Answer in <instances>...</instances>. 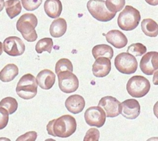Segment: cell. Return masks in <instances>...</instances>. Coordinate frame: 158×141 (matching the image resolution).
<instances>
[{"label": "cell", "mask_w": 158, "mask_h": 141, "mask_svg": "<svg viewBox=\"0 0 158 141\" xmlns=\"http://www.w3.org/2000/svg\"><path fill=\"white\" fill-rule=\"evenodd\" d=\"M140 114V105L135 99H129L121 103V114L129 120L137 118Z\"/></svg>", "instance_id": "13"}, {"label": "cell", "mask_w": 158, "mask_h": 141, "mask_svg": "<svg viewBox=\"0 0 158 141\" xmlns=\"http://www.w3.org/2000/svg\"><path fill=\"white\" fill-rule=\"evenodd\" d=\"M2 48L5 52L11 56H19L24 53L26 46L20 38L17 36L7 37L2 43Z\"/></svg>", "instance_id": "10"}, {"label": "cell", "mask_w": 158, "mask_h": 141, "mask_svg": "<svg viewBox=\"0 0 158 141\" xmlns=\"http://www.w3.org/2000/svg\"><path fill=\"white\" fill-rule=\"evenodd\" d=\"M58 76L59 87L65 93H71L77 90L79 87V80L72 72H61Z\"/></svg>", "instance_id": "8"}, {"label": "cell", "mask_w": 158, "mask_h": 141, "mask_svg": "<svg viewBox=\"0 0 158 141\" xmlns=\"http://www.w3.org/2000/svg\"><path fill=\"white\" fill-rule=\"evenodd\" d=\"M52 47H53V41L52 39L43 38L37 42V44L35 45V51L37 53L40 54L43 53L45 51L51 53Z\"/></svg>", "instance_id": "24"}, {"label": "cell", "mask_w": 158, "mask_h": 141, "mask_svg": "<svg viewBox=\"0 0 158 141\" xmlns=\"http://www.w3.org/2000/svg\"><path fill=\"white\" fill-rule=\"evenodd\" d=\"M0 106L1 107L5 108L9 114H12L18 109V102L13 97H8L1 100Z\"/></svg>", "instance_id": "25"}, {"label": "cell", "mask_w": 158, "mask_h": 141, "mask_svg": "<svg viewBox=\"0 0 158 141\" xmlns=\"http://www.w3.org/2000/svg\"><path fill=\"white\" fill-rule=\"evenodd\" d=\"M23 8L27 11H34L38 9L43 0H21Z\"/></svg>", "instance_id": "29"}, {"label": "cell", "mask_w": 158, "mask_h": 141, "mask_svg": "<svg viewBox=\"0 0 158 141\" xmlns=\"http://www.w3.org/2000/svg\"><path fill=\"white\" fill-rule=\"evenodd\" d=\"M141 29L149 37H157L158 35V24L152 19H144L141 23Z\"/></svg>", "instance_id": "21"}, {"label": "cell", "mask_w": 158, "mask_h": 141, "mask_svg": "<svg viewBox=\"0 0 158 141\" xmlns=\"http://www.w3.org/2000/svg\"><path fill=\"white\" fill-rule=\"evenodd\" d=\"M145 1L151 6H157L158 5V0H145Z\"/></svg>", "instance_id": "34"}, {"label": "cell", "mask_w": 158, "mask_h": 141, "mask_svg": "<svg viewBox=\"0 0 158 141\" xmlns=\"http://www.w3.org/2000/svg\"><path fill=\"white\" fill-rule=\"evenodd\" d=\"M77 127V121L73 117L63 115L49 121L46 126V131L52 137L67 138L76 132Z\"/></svg>", "instance_id": "1"}, {"label": "cell", "mask_w": 158, "mask_h": 141, "mask_svg": "<svg viewBox=\"0 0 158 141\" xmlns=\"http://www.w3.org/2000/svg\"><path fill=\"white\" fill-rule=\"evenodd\" d=\"M0 114H1V117H0V129H4L8 124V121H9V112L6 110L5 108L1 107L0 108Z\"/></svg>", "instance_id": "31"}, {"label": "cell", "mask_w": 158, "mask_h": 141, "mask_svg": "<svg viewBox=\"0 0 158 141\" xmlns=\"http://www.w3.org/2000/svg\"><path fill=\"white\" fill-rule=\"evenodd\" d=\"M140 67L146 75H153L158 69V52L152 51L145 53L140 60Z\"/></svg>", "instance_id": "12"}, {"label": "cell", "mask_w": 158, "mask_h": 141, "mask_svg": "<svg viewBox=\"0 0 158 141\" xmlns=\"http://www.w3.org/2000/svg\"><path fill=\"white\" fill-rule=\"evenodd\" d=\"M116 68L123 74H132L137 71L138 63L135 56L129 52H121L118 54L114 61Z\"/></svg>", "instance_id": "7"}, {"label": "cell", "mask_w": 158, "mask_h": 141, "mask_svg": "<svg viewBox=\"0 0 158 141\" xmlns=\"http://www.w3.org/2000/svg\"><path fill=\"white\" fill-rule=\"evenodd\" d=\"M44 10L50 18L56 19L60 16L63 10V5L60 0H46L44 3Z\"/></svg>", "instance_id": "18"}, {"label": "cell", "mask_w": 158, "mask_h": 141, "mask_svg": "<svg viewBox=\"0 0 158 141\" xmlns=\"http://www.w3.org/2000/svg\"><path fill=\"white\" fill-rule=\"evenodd\" d=\"M111 71L110 59L107 57H99L96 59L92 67V72L94 77L102 78L105 77Z\"/></svg>", "instance_id": "14"}, {"label": "cell", "mask_w": 158, "mask_h": 141, "mask_svg": "<svg viewBox=\"0 0 158 141\" xmlns=\"http://www.w3.org/2000/svg\"><path fill=\"white\" fill-rule=\"evenodd\" d=\"M98 106L104 110L106 117L113 118L121 114V103L115 97L111 96L101 98L99 101Z\"/></svg>", "instance_id": "11"}, {"label": "cell", "mask_w": 158, "mask_h": 141, "mask_svg": "<svg viewBox=\"0 0 158 141\" xmlns=\"http://www.w3.org/2000/svg\"><path fill=\"white\" fill-rule=\"evenodd\" d=\"M85 100L83 97L77 94L70 96L66 99L65 106L68 111L73 114H78L83 110L85 107Z\"/></svg>", "instance_id": "15"}, {"label": "cell", "mask_w": 158, "mask_h": 141, "mask_svg": "<svg viewBox=\"0 0 158 141\" xmlns=\"http://www.w3.org/2000/svg\"><path fill=\"white\" fill-rule=\"evenodd\" d=\"M67 29V23L63 18H58L52 22L49 27L50 35L54 38H60L63 36Z\"/></svg>", "instance_id": "19"}, {"label": "cell", "mask_w": 158, "mask_h": 141, "mask_svg": "<svg viewBox=\"0 0 158 141\" xmlns=\"http://www.w3.org/2000/svg\"><path fill=\"white\" fill-rule=\"evenodd\" d=\"M106 114L104 110L100 106H91L84 114L86 123L90 126L102 127L106 122Z\"/></svg>", "instance_id": "9"}, {"label": "cell", "mask_w": 158, "mask_h": 141, "mask_svg": "<svg viewBox=\"0 0 158 141\" xmlns=\"http://www.w3.org/2000/svg\"><path fill=\"white\" fill-rule=\"evenodd\" d=\"M140 19L139 10L131 6H127L119 15L117 23L122 30L132 31L138 26Z\"/></svg>", "instance_id": "4"}, {"label": "cell", "mask_w": 158, "mask_h": 141, "mask_svg": "<svg viewBox=\"0 0 158 141\" xmlns=\"http://www.w3.org/2000/svg\"><path fill=\"white\" fill-rule=\"evenodd\" d=\"M125 3H126L125 0H106V1L107 9L114 13H117V12L123 10Z\"/></svg>", "instance_id": "27"}, {"label": "cell", "mask_w": 158, "mask_h": 141, "mask_svg": "<svg viewBox=\"0 0 158 141\" xmlns=\"http://www.w3.org/2000/svg\"><path fill=\"white\" fill-rule=\"evenodd\" d=\"M38 25V19L34 14H23L19 19L16 23V29L23 38L28 42H34L37 39L35 27Z\"/></svg>", "instance_id": "2"}, {"label": "cell", "mask_w": 158, "mask_h": 141, "mask_svg": "<svg viewBox=\"0 0 158 141\" xmlns=\"http://www.w3.org/2000/svg\"><path fill=\"white\" fill-rule=\"evenodd\" d=\"M86 6L92 16L100 22H109L116 16V13L107 9L106 2L103 0H89Z\"/></svg>", "instance_id": "6"}, {"label": "cell", "mask_w": 158, "mask_h": 141, "mask_svg": "<svg viewBox=\"0 0 158 141\" xmlns=\"http://www.w3.org/2000/svg\"><path fill=\"white\" fill-rule=\"evenodd\" d=\"M19 74V68L15 64H8L0 73V80L4 83H9L13 80Z\"/></svg>", "instance_id": "20"}, {"label": "cell", "mask_w": 158, "mask_h": 141, "mask_svg": "<svg viewBox=\"0 0 158 141\" xmlns=\"http://www.w3.org/2000/svg\"><path fill=\"white\" fill-rule=\"evenodd\" d=\"M37 138V134L35 131H29L17 138L16 141H35Z\"/></svg>", "instance_id": "32"}, {"label": "cell", "mask_w": 158, "mask_h": 141, "mask_svg": "<svg viewBox=\"0 0 158 141\" xmlns=\"http://www.w3.org/2000/svg\"><path fill=\"white\" fill-rule=\"evenodd\" d=\"M38 85L36 78L33 75L30 73L25 74L19 80L15 91L20 98L30 100L36 96Z\"/></svg>", "instance_id": "3"}, {"label": "cell", "mask_w": 158, "mask_h": 141, "mask_svg": "<svg viewBox=\"0 0 158 141\" xmlns=\"http://www.w3.org/2000/svg\"><path fill=\"white\" fill-rule=\"evenodd\" d=\"M5 8L8 16L13 19L22 12V6L19 0H7L5 2Z\"/></svg>", "instance_id": "23"}, {"label": "cell", "mask_w": 158, "mask_h": 141, "mask_svg": "<svg viewBox=\"0 0 158 141\" xmlns=\"http://www.w3.org/2000/svg\"><path fill=\"white\" fill-rule=\"evenodd\" d=\"M151 89L150 81L142 76H134L127 83V93L133 97L141 98L145 97Z\"/></svg>", "instance_id": "5"}, {"label": "cell", "mask_w": 158, "mask_h": 141, "mask_svg": "<svg viewBox=\"0 0 158 141\" xmlns=\"http://www.w3.org/2000/svg\"><path fill=\"white\" fill-rule=\"evenodd\" d=\"M103 35L106 36V41L117 49H122L125 47L128 43L126 35L123 32L117 29L109 31L106 35L103 34Z\"/></svg>", "instance_id": "16"}, {"label": "cell", "mask_w": 158, "mask_h": 141, "mask_svg": "<svg viewBox=\"0 0 158 141\" xmlns=\"http://www.w3.org/2000/svg\"><path fill=\"white\" fill-rule=\"evenodd\" d=\"M127 52L132 54L134 56H141L147 52V47L142 43H133L128 47Z\"/></svg>", "instance_id": "28"}, {"label": "cell", "mask_w": 158, "mask_h": 141, "mask_svg": "<svg viewBox=\"0 0 158 141\" xmlns=\"http://www.w3.org/2000/svg\"><path fill=\"white\" fill-rule=\"evenodd\" d=\"M36 80L40 87L48 90L55 84L56 74L49 69H43L39 73Z\"/></svg>", "instance_id": "17"}, {"label": "cell", "mask_w": 158, "mask_h": 141, "mask_svg": "<svg viewBox=\"0 0 158 141\" xmlns=\"http://www.w3.org/2000/svg\"><path fill=\"white\" fill-rule=\"evenodd\" d=\"M153 83L154 85H158V69L154 73L153 77Z\"/></svg>", "instance_id": "33"}, {"label": "cell", "mask_w": 158, "mask_h": 141, "mask_svg": "<svg viewBox=\"0 0 158 141\" xmlns=\"http://www.w3.org/2000/svg\"><path fill=\"white\" fill-rule=\"evenodd\" d=\"M92 54L94 59H97L99 57H107L111 60L114 57V49L111 46L106 44L97 45L93 48Z\"/></svg>", "instance_id": "22"}, {"label": "cell", "mask_w": 158, "mask_h": 141, "mask_svg": "<svg viewBox=\"0 0 158 141\" xmlns=\"http://www.w3.org/2000/svg\"><path fill=\"white\" fill-rule=\"evenodd\" d=\"M56 73L59 74L61 72H65V71H68V72H73V63L71 61L68 59L63 58L60 59L57 61L56 63L55 67Z\"/></svg>", "instance_id": "26"}, {"label": "cell", "mask_w": 158, "mask_h": 141, "mask_svg": "<svg viewBox=\"0 0 158 141\" xmlns=\"http://www.w3.org/2000/svg\"><path fill=\"white\" fill-rule=\"evenodd\" d=\"M154 114L155 115V117L158 119V101L154 106Z\"/></svg>", "instance_id": "35"}, {"label": "cell", "mask_w": 158, "mask_h": 141, "mask_svg": "<svg viewBox=\"0 0 158 141\" xmlns=\"http://www.w3.org/2000/svg\"><path fill=\"white\" fill-rule=\"evenodd\" d=\"M100 139V132L97 128H90L86 132L84 137V141H98Z\"/></svg>", "instance_id": "30"}]
</instances>
